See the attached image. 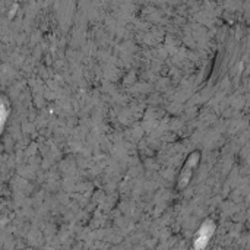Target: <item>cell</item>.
I'll use <instances>...</instances> for the list:
<instances>
[{
  "mask_svg": "<svg viewBox=\"0 0 250 250\" xmlns=\"http://www.w3.org/2000/svg\"><path fill=\"white\" fill-rule=\"evenodd\" d=\"M6 116H7V105L3 100H0V132H1V127L6 122Z\"/></svg>",
  "mask_w": 250,
  "mask_h": 250,
  "instance_id": "obj_1",
  "label": "cell"
}]
</instances>
